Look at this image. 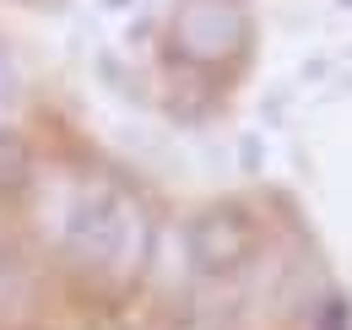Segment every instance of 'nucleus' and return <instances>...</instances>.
I'll use <instances>...</instances> for the list:
<instances>
[{
    "label": "nucleus",
    "instance_id": "nucleus-1",
    "mask_svg": "<svg viewBox=\"0 0 352 330\" xmlns=\"http://www.w3.org/2000/svg\"><path fill=\"white\" fill-rule=\"evenodd\" d=\"M54 249L109 292H125L152 254V217L125 179H82L65 190Z\"/></svg>",
    "mask_w": 352,
    "mask_h": 330
},
{
    "label": "nucleus",
    "instance_id": "nucleus-2",
    "mask_svg": "<svg viewBox=\"0 0 352 330\" xmlns=\"http://www.w3.org/2000/svg\"><path fill=\"white\" fill-rule=\"evenodd\" d=\"M168 38L195 65H228L244 49V11L239 0H179Z\"/></svg>",
    "mask_w": 352,
    "mask_h": 330
},
{
    "label": "nucleus",
    "instance_id": "nucleus-3",
    "mask_svg": "<svg viewBox=\"0 0 352 330\" xmlns=\"http://www.w3.org/2000/svg\"><path fill=\"white\" fill-rule=\"evenodd\" d=\"M184 249H190V271H195L201 282H222V276H233V271L250 260L255 222L239 206H212V211H201V217L190 222Z\"/></svg>",
    "mask_w": 352,
    "mask_h": 330
},
{
    "label": "nucleus",
    "instance_id": "nucleus-4",
    "mask_svg": "<svg viewBox=\"0 0 352 330\" xmlns=\"http://www.w3.org/2000/svg\"><path fill=\"white\" fill-rule=\"evenodd\" d=\"M28 179H33V146L11 124H0V201L6 195H22Z\"/></svg>",
    "mask_w": 352,
    "mask_h": 330
},
{
    "label": "nucleus",
    "instance_id": "nucleus-5",
    "mask_svg": "<svg viewBox=\"0 0 352 330\" xmlns=\"http://www.w3.org/2000/svg\"><path fill=\"white\" fill-rule=\"evenodd\" d=\"M0 98H11V65H6V54H0Z\"/></svg>",
    "mask_w": 352,
    "mask_h": 330
}]
</instances>
